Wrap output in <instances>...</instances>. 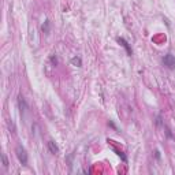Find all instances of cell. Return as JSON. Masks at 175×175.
Returning <instances> with one entry per match:
<instances>
[{"instance_id":"6da1fadb","label":"cell","mask_w":175,"mask_h":175,"mask_svg":"<svg viewBox=\"0 0 175 175\" xmlns=\"http://www.w3.org/2000/svg\"><path fill=\"white\" fill-rule=\"evenodd\" d=\"M15 153H17V157L19 160V163L22 165H26L27 164V153H26V149L23 148L22 145H18L15 148Z\"/></svg>"},{"instance_id":"7a4b0ae2","label":"cell","mask_w":175,"mask_h":175,"mask_svg":"<svg viewBox=\"0 0 175 175\" xmlns=\"http://www.w3.org/2000/svg\"><path fill=\"white\" fill-rule=\"evenodd\" d=\"M163 63L168 70H174L175 69V56L171 55V53H167L163 58Z\"/></svg>"},{"instance_id":"3957f363","label":"cell","mask_w":175,"mask_h":175,"mask_svg":"<svg viewBox=\"0 0 175 175\" xmlns=\"http://www.w3.org/2000/svg\"><path fill=\"white\" fill-rule=\"evenodd\" d=\"M118 43L120 44V45L123 47V48L126 49V52H127V55L129 56H131L133 55V51H131V48H130V45H129V43H127V41L125 40V39H122V37H119V39H118Z\"/></svg>"},{"instance_id":"277c9868","label":"cell","mask_w":175,"mask_h":175,"mask_svg":"<svg viewBox=\"0 0 175 175\" xmlns=\"http://www.w3.org/2000/svg\"><path fill=\"white\" fill-rule=\"evenodd\" d=\"M18 104H19V108H21V112H25V111L27 110V104H26V101H25V98L19 96L18 97Z\"/></svg>"},{"instance_id":"5b68a950","label":"cell","mask_w":175,"mask_h":175,"mask_svg":"<svg viewBox=\"0 0 175 175\" xmlns=\"http://www.w3.org/2000/svg\"><path fill=\"white\" fill-rule=\"evenodd\" d=\"M48 149L52 152L53 155L59 153V148H58V145L55 144V141H48Z\"/></svg>"},{"instance_id":"8992f818","label":"cell","mask_w":175,"mask_h":175,"mask_svg":"<svg viewBox=\"0 0 175 175\" xmlns=\"http://www.w3.org/2000/svg\"><path fill=\"white\" fill-rule=\"evenodd\" d=\"M41 29H43L44 33H48V31H49V21H48V19L44 22V25L41 26Z\"/></svg>"},{"instance_id":"52a82bcc","label":"cell","mask_w":175,"mask_h":175,"mask_svg":"<svg viewBox=\"0 0 175 175\" xmlns=\"http://www.w3.org/2000/svg\"><path fill=\"white\" fill-rule=\"evenodd\" d=\"M71 63L74 66H78V67H81V65H82V62H81V59H79V58H73L71 59Z\"/></svg>"},{"instance_id":"ba28073f","label":"cell","mask_w":175,"mask_h":175,"mask_svg":"<svg viewBox=\"0 0 175 175\" xmlns=\"http://www.w3.org/2000/svg\"><path fill=\"white\" fill-rule=\"evenodd\" d=\"M2 160H3V167L7 168L8 167V160H7V156H6L4 153L2 155Z\"/></svg>"},{"instance_id":"9c48e42d","label":"cell","mask_w":175,"mask_h":175,"mask_svg":"<svg viewBox=\"0 0 175 175\" xmlns=\"http://www.w3.org/2000/svg\"><path fill=\"white\" fill-rule=\"evenodd\" d=\"M8 127H10V131H11V133H15V126H14V122L8 120Z\"/></svg>"}]
</instances>
